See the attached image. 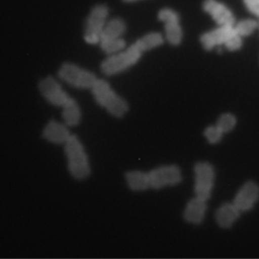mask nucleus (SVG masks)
I'll use <instances>...</instances> for the list:
<instances>
[{"instance_id":"f257e3e1","label":"nucleus","mask_w":259,"mask_h":259,"mask_svg":"<svg viewBox=\"0 0 259 259\" xmlns=\"http://www.w3.org/2000/svg\"><path fill=\"white\" fill-rule=\"evenodd\" d=\"M164 41L159 32L147 33L119 52L108 55L101 63V71L108 76L121 73L136 64L145 52L160 47Z\"/></svg>"},{"instance_id":"f03ea898","label":"nucleus","mask_w":259,"mask_h":259,"mask_svg":"<svg viewBox=\"0 0 259 259\" xmlns=\"http://www.w3.org/2000/svg\"><path fill=\"white\" fill-rule=\"evenodd\" d=\"M91 90L96 102L112 116L121 118L128 112V102L106 80L97 78Z\"/></svg>"},{"instance_id":"7ed1b4c3","label":"nucleus","mask_w":259,"mask_h":259,"mask_svg":"<svg viewBox=\"0 0 259 259\" xmlns=\"http://www.w3.org/2000/svg\"><path fill=\"white\" fill-rule=\"evenodd\" d=\"M68 169L76 180H82L91 174L88 156L78 137L72 134L64 144Z\"/></svg>"},{"instance_id":"20e7f679","label":"nucleus","mask_w":259,"mask_h":259,"mask_svg":"<svg viewBox=\"0 0 259 259\" xmlns=\"http://www.w3.org/2000/svg\"><path fill=\"white\" fill-rule=\"evenodd\" d=\"M126 29L125 23L120 18H115L108 20L99 42L102 51L108 56L125 48L126 44L123 36Z\"/></svg>"},{"instance_id":"39448f33","label":"nucleus","mask_w":259,"mask_h":259,"mask_svg":"<svg viewBox=\"0 0 259 259\" xmlns=\"http://www.w3.org/2000/svg\"><path fill=\"white\" fill-rule=\"evenodd\" d=\"M57 75L62 81L80 90H91L98 78L93 72L70 62L62 64Z\"/></svg>"},{"instance_id":"423d86ee","label":"nucleus","mask_w":259,"mask_h":259,"mask_svg":"<svg viewBox=\"0 0 259 259\" xmlns=\"http://www.w3.org/2000/svg\"><path fill=\"white\" fill-rule=\"evenodd\" d=\"M108 9L104 5H97L92 9L84 25V39L88 44H99L101 34L108 22Z\"/></svg>"},{"instance_id":"0eeeda50","label":"nucleus","mask_w":259,"mask_h":259,"mask_svg":"<svg viewBox=\"0 0 259 259\" xmlns=\"http://www.w3.org/2000/svg\"><path fill=\"white\" fill-rule=\"evenodd\" d=\"M193 170L195 196L207 201L211 197L214 186V168L207 162H198L194 165Z\"/></svg>"},{"instance_id":"6e6552de","label":"nucleus","mask_w":259,"mask_h":259,"mask_svg":"<svg viewBox=\"0 0 259 259\" xmlns=\"http://www.w3.org/2000/svg\"><path fill=\"white\" fill-rule=\"evenodd\" d=\"M157 17L163 24L164 39L171 46L179 45L183 39V31L179 14L171 8H164L158 12Z\"/></svg>"},{"instance_id":"1a4fd4ad","label":"nucleus","mask_w":259,"mask_h":259,"mask_svg":"<svg viewBox=\"0 0 259 259\" xmlns=\"http://www.w3.org/2000/svg\"><path fill=\"white\" fill-rule=\"evenodd\" d=\"M148 173L150 187L154 189L177 185L183 179L181 170L176 165L159 166Z\"/></svg>"},{"instance_id":"9d476101","label":"nucleus","mask_w":259,"mask_h":259,"mask_svg":"<svg viewBox=\"0 0 259 259\" xmlns=\"http://www.w3.org/2000/svg\"><path fill=\"white\" fill-rule=\"evenodd\" d=\"M38 88L43 98L52 105L62 108L71 98L59 81L52 76L42 78Z\"/></svg>"},{"instance_id":"9b49d317","label":"nucleus","mask_w":259,"mask_h":259,"mask_svg":"<svg viewBox=\"0 0 259 259\" xmlns=\"http://www.w3.org/2000/svg\"><path fill=\"white\" fill-rule=\"evenodd\" d=\"M235 33L233 26H218L203 33L200 36V42L206 51H211L219 47L224 48Z\"/></svg>"},{"instance_id":"f8f14e48","label":"nucleus","mask_w":259,"mask_h":259,"mask_svg":"<svg viewBox=\"0 0 259 259\" xmlns=\"http://www.w3.org/2000/svg\"><path fill=\"white\" fill-rule=\"evenodd\" d=\"M202 8L218 26H233L236 22L231 10L218 0H204Z\"/></svg>"},{"instance_id":"ddd939ff","label":"nucleus","mask_w":259,"mask_h":259,"mask_svg":"<svg viewBox=\"0 0 259 259\" xmlns=\"http://www.w3.org/2000/svg\"><path fill=\"white\" fill-rule=\"evenodd\" d=\"M259 199V186L253 181L245 182L236 193L232 202L241 212L251 210Z\"/></svg>"},{"instance_id":"4468645a","label":"nucleus","mask_w":259,"mask_h":259,"mask_svg":"<svg viewBox=\"0 0 259 259\" xmlns=\"http://www.w3.org/2000/svg\"><path fill=\"white\" fill-rule=\"evenodd\" d=\"M71 135L67 125L54 119L49 121L42 131L43 138L55 144L64 145Z\"/></svg>"},{"instance_id":"2eb2a0df","label":"nucleus","mask_w":259,"mask_h":259,"mask_svg":"<svg viewBox=\"0 0 259 259\" xmlns=\"http://www.w3.org/2000/svg\"><path fill=\"white\" fill-rule=\"evenodd\" d=\"M206 201L195 196L187 203L183 216L188 223L200 224L204 220L207 210Z\"/></svg>"},{"instance_id":"dca6fc26","label":"nucleus","mask_w":259,"mask_h":259,"mask_svg":"<svg viewBox=\"0 0 259 259\" xmlns=\"http://www.w3.org/2000/svg\"><path fill=\"white\" fill-rule=\"evenodd\" d=\"M240 213V211L232 202H225L216 210L215 219L219 226L229 228L239 218Z\"/></svg>"},{"instance_id":"f3484780","label":"nucleus","mask_w":259,"mask_h":259,"mask_svg":"<svg viewBox=\"0 0 259 259\" xmlns=\"http://www.w3.org/2000/svg\"><path fill=\"white\" fill-rule=\"evenodd\" d=\"M63 122L68 127L75 126L81 119L80 106L72 97L61 108Z\"/></svg>"},{"instance_id":"a211bd4d","label":"nucleus","mask_w":259,"mask_h":259,"mask_svg":"<svg viewBox=\"0 0 259 259\" xmlns=\"http://www.w3.org/2000/svg\"><path fill=\"white\" fill-rule=\"evenodd\" d=\"M125 179L128 187L133 191H141L150 188L148 172L129 171L125 174Z\"/></svg>"},{"instance_id":"6ab92c4d","label":"nucleus","mask_w":259,"mask_h":259,"mask_svg":"<svg viewBox=\"0 0 259 259\" xmlns=\"http://www.w3.org/2000/svg\"><path fill=\"white\" fill-rule=\"evenodd\" d=\"M233 27L240 36H247L251 35L258 28V22L252 18L243 19L236 22Z\"/></svg>"},{"instance_id":"aec40b11","label":"nucleus","mask_w":259,"mask_h":259,"mask_svg":"<svg viewBox=\"0 0 259 259\" xmlns=\"http://www.w3.org/2000/svg\"><path fill=\"white\" fill-rule=\"evenodd\" d=\"M236 124V119L235 116L227 113L222 114L219 117L215 125L225 134L231 131Z\"/></svg>"},{"instance_id":"412c9836","label":"nucleus","mask_w":259,"mask_h":259,"mask_svg":"<svg viewBox=\"0 0 259 259\" xmlns=\"http://www.w3.org/2000/svg\"><path fill=\"white\" fill-rule=\"evenodd\" d=\"M203 134L208 143L215 144L221 141L224 134L215 124L206 127Z\"/></svg>"},{"instance_id":"4be33fe9","label":"nucleus","mask_w":259,"mask_h":259,"mask_svg":"<svg viewBox=\"0 0 259 259\" xmlns=\"http://www.w3.org/2000/svg\"><path fill=\"white\" fill-rule=\"evenodd\" d=\"M242 45V37L236 33L225 45L224 48L229 51H235L239 50Z\"/></svg>"},{"instance_id":"5701e85b","label":"nucleus","mask_w":259,"mask_h":259,"mask_svg":"<svg viewBox=\"0 0 259 259\" xmlns=\"http://www.w3.org/2000/svg\"><path fill=\"white\" fill-rule=\"evenodd\" d=\"M244 6L252 15L259 17V0H243Z\"/></svg>"},{"instance_id":"b1692460","label":"nucleus","mask_w":259,"mask_h":259,"mask_svg":"<svg viewBox=\"0 0 259 259\" xmlns=\"http://www.w3.org/2000/svg\"><path fill=\"white\" fill-rule=\"evenodd\" d=\"M123 1L126 3H130L136 2L141 1V0H123Z\"/></svg>"},{"instance_id":"393cba45","label":"nucleus","mask_w":259,"mask_h":259,"mask_svg":"<svg viewBox=\"0 0 259 259\" xmlns=\"http://www.w3.org/2000/svg\"><path fill=\"white\" fill-rule=\"evenodd\" d=\"M258 28H259V21L258 22Z\"/></svg>"}]
</instances>
